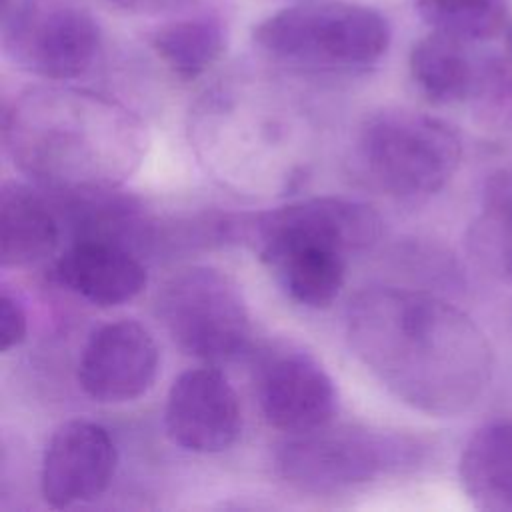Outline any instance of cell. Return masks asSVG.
Here are the masks:
<instances>
[{"instance_id":"6da1fadb","label":"cell","mask_w":512,"mask_h":512,"mask_svg":"<svg viewBox=\"0 0 512 512\" xmlns=\"http://www.w3.org/2000/svg\"><path fill=\"white\" fill-rule=\"evenodd\" d=\"M346 338L390 394L430 416L466 412L490 384L492 350L482 330L428 292L366 286L348 304Z\"/></svg>"},{"instance_id":"7a4b0ae2","label":"cell","mask_w":512,"mask_h":512,"mask_svg":"<svg viewBox=\"0 0 512 512\" xmlns=\"http://www.w3.org/2000/svg\"><path fill=\"white\" fill-rule=\"evenodd\" d=\"M14 166L62 196L116 190L144 160V122L116 100L62 86L20 92L2 114Z\"/></svg>"},{"instance_id":"3957f363","label":"cell","mask_w":512,"mask_h":512,"mask_svg":"<svg viewBox=\"0 0 512 512\" xmlns=\"http://www.w3.org/2000/svg\"><path fill=\"white\" fill-rule=\"evenodd\" d=\"M352 158L358 174L398 200H422L454 176L462 142L444 120L410 110L382 108L360 124Z\"/></svg>"},{"instance_id":"277c9868","label":"cell","mask_w":512,"mask_h":512,"mask_svg":"<svg viewBox=\"0 0 512 512\" xmlns=\"http://www.w3.org/2000/svg\"><path fill=\"white\" fill-rule=\"evenodd\" d=\"M270 58L306 68H364L392 40L378 10L342 0H308L266 16L252 32Z\"/></svg>"},{"instance_id":"5b68a950","label":"cell","mask_w":512,"mask_h":512,"mask_svg":"<svg viewBox=\"0 0 512 512\" xmlns=\"http://www.w3.org/2000/svg\"><path fill=\"white\" fill-rule=\"evenodd\" d=\"M420 458L422 444L412 436L368 426L330 428L328 424L280 444L276 470L298 490L332 494L410 468Z\"/></svg>"},{"instance_id":"8992f818","label":"cell","mask_w":512,"mask_h":512,"mask_svg":"<svg viewBox=\"0 0 512 512\" xmlns=\"http://www.w3.org/2000/svg\"><path fill=\"white\" fill-rule=\"evenodd\" d=\"M156 314L174 344L200 360H228L250 344L252 324L242 290L212 266H190L166 280Z\"/></svg>"},{"instance_id":"52a82bcc","label":"cell","mask_w":512,"mask_h":512,"mask_svg":"<svg viewBox=\"0 0 512 512\" xmlns=\"http://www.w3.org/2000/svg\"><path fill=\"white\" fill-rule=\"evenodd\" d=\"M216 234L250 246L262 262L302 244L330 246L350 256L370 250L380 240L382 218L364 202L316 196L256 214L230 216L216 222Z\"/></svg>"},{"instance_id":"ba28073f","label":"cell","mask_w":512,"mask_h":512,"mask_svg":"<svg viewBox=\"0 0 512 512\" xmlns=\"http://www.w3.org/2000/svg\"><path fill=\"white\" fill-rule=\"evenodd\" d=\"M2 50L18 68L70 80L92 68L102 32L80 0H12L2 6Z\"/></svg>"},{"instance_id":"9c48e42d","label":"cell","mask_w":512,"mask_h":512,"mask_svg":"<svg viewBox=\"0 0 512 512\" xmlns=\"http://www.w3.org/2000/svg\"><path fill=\"white\" fill-rule=\"evenodd\" d=\"M160 366L154 336L136 320L96 328L78 360V384L96 402L120 404L150 390Z\"/></svg>"},{"instance_id":"30bf717a","label":"cell","mask_w":512,"mask_h":512,"mask_svg":"<svg viewBox=\"0 0 512 512\" xmlns=\"http://www.w3.org/2000/svg\"><path fill=\"white\" fill-rule=\"evenodd\" d=\"M256 388L266 422L290 436L324 428L338 412L334 380L302 350L268 354L260 364Z\"/></svg>"},{"instance_id":"8fae6325","label":"cell","mask_w":512,"mask_h":512,"mask_svg":"<svg viewBox=\"0 0 512 512\" xmlns=\"http://www.w3.org/2000/svg\"><path fill=\"white\" fill-rule=\"evenodd\" d=\"M164 426L168 438L188 452H224L242 432L240 400L220 370H186L170 386Z\"/></svg>"},{"instance_id":"7c38bea8","label":"cell","mask_w":512,"mask_h":512,"mask_svg":"<svg viewBox=\"0 0 512 512\" xmlns=\"http://www.w3.org/2000/svg\"><path fill=\"white\" fill-rule=\"evenodd\" d=\"M116 446L108 430L90 420H68L50 436L40 470V490L52 508L98 498L112 482Z\"/></svg>"},{"instance_id":"4fadbf2b","label":"cell","mask_w":512,"mask_h":512,"mask_svg":"<svg viewBox=\"0 0 512 512\" xmlns=\"http://www.w3.org/2000/svg\"><path fill=\"white\" fill-rule=\"evenodd\" d=\"M56 280L96 306L134 300L146 286L144 264L124 244L76 238L54 266Z\"/></svg>"},{"instance_id":"5bb4252c","label":"cell","mask_w":512,"mask_h":512,"mask_svg":"<svg viewBox=\"0 0 512 512\" xmlns=\"http://www.w3.org/2000/svg\"><path fill=\"white\" fill-rule=\"evenodd\" d=\"M62 238L60 214L28 186L6 182L0 190V262L22 268L54 254Z\"/></svg>"},{"instance_id":"9a60e30c","label":"cell","mask_w":512,"mask_h":512,"mask_svg":"<svg viewBox=\"0 0 512 512\" xmlns=\"http://www.w3.org/2000/svg\"><path fill=\"white\" fill-rule=\"evenodd\" d=\"M458 474L474 508L512 512V420H492L466 442Z\"/></svg>"},{"instance_id":"2e32d148","label":"cell","mask_w":512,"mask_h":512,"mask_svg":"<svg viewBox=\"0 0 512 512\" xmlns=\"http://www.w3.org/2000/svg\"><path fill=\"white\" fill-rule=\"evenodd\" d=\"M156 56L182 80H196L208 72L228 46V24L214 10H194L158 26L150 34Z\"/></svg>"},{"instance_id":"e0dca14e","label":"cell","mask_w":512,"mask_h":512,"mask_svg":"<svg viewBox=\"0 0 512 512\" xmlns=\"http://www.w3.org/2000/svg\"><path fill=\"white\" fill-rule=\"evenodd\" d=\"M348 254L320 244L280 250L264 260L286 294L308 308H328L346 280Z\"/></svg>"},{"instance_id":"ac0fdd59","label":"cell","mask_w":512,"mask_h":512,"mask_svg":"<svg viewBox=\"0 0 512 512\" xmlns=\"http://www.w3.org/2000/svg\"><path fill=\"white\" fill-rule=\"evenodd\" d=\"M464 40L432 30L410 52V74L420 92L434 104L468 100L476 62L468 56Z\"/></svg>"},{"instance_id":"d6986e66","label":"cell","mask_w":512,"mask_h":512,"mask_svg":"<svg viewBox=\"0 0 512 512\" xmlns=\"http://www.w3.org/2000/svg\"><path fill=\"white\" fill-rule=\"evenodd\" d=\"M470 246L488 270L512 280V168L488 176L482 214L470 230Z\"/></svg>"},{"instance_id":"ffe728a7","label":"cell","mask_w":512,"mask_h":512,"mask_svg":"<svg viewBox=\"0 0 512 512\" xmlns=\"http://www.w3.org/2000/svg\"><path fill=\"white\" fill-rule=\"evenodd\" d=\"M512 0H416L420 18L458 40H488L508 24Z\"/></svg>"},{"instance_id":"44dd1931","label":"cell","mask_w":512,"mask_h":512,"mask_svg":"<svg viewBox=\"0 0 512 512\" xmlns=\"http://www.w3.org/2000/svg\"><path fill=\"white\" fill-rule=\"evenodd\" d=\"M468 102L482 128L512 130V60L488 56L476 62Z\"/></svg>"},{"instance_id":"7402d4cb","label":"cell","mask_w":512,"mask_h":512,"mask_svg":"<svg viewBox=\"0 0 512 512\" xmlns=\"http://www.w3.org/2000/svg\"><path fill=\"white\" fill-rule=\"evenodd\" d=\"M28 334V316L22 302L6 288L0 294V350L8 352L24 342Z\"/></svg>"},{"instance_id":"603a6c76","label":"cell","mask_w":512,"mask_h":512,"mask_svg":"<svg viewBox=\"0 0 512 512\" xmlns=\"http://www.w3.org/2000/svg\"><path fill=\"white\" fill-rule=\"evenodd\" d=\"M130 14H160L186 6L190 0H108Z\"/></svg>"},{"instance_id":"cb8c5ba5","label":"cell","mask_w":512,"mask_h":512,"mask_svg":"<svg viewBox=\"0 0 512 512\" xmlns=\"http://www.w3.org/2000/svg\"><path fill=\"white\" fill-rule=\"evenodd\" d=\"M504 32H506V48H508V58L512 60V22H508V24H506Z\"/></svg>"},{"instance_id":"d4e9b609","label":"cell","mask_w":512,"mask_h":512,"mask_svg":"<svg viewBox=\"0 0 512 512\" xmlns=\"http://www.w3.org/2000/svg\"><path fill=\"white\" fill-rule=\"evenodd\" d=\"M8 2H12V0H2V6H6Z\"/></svg>"}]
</instances>
